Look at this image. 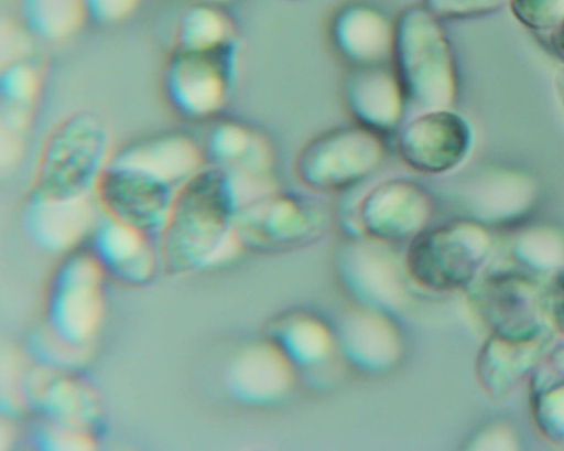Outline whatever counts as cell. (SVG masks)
I'll return each mask as SVG.
<instances>
[{"label":"cell","instance_id":"f1b7e54d","mask_svg":"<svg viewBox=\"0 0 564 451\" xmlns=\"http://www.w3.org/2000/svg\"><path fill=\"white\" fill-rule=\"evenodd\" d=\"M541 309L550 325L564 335V273L556 276L549 284Z\"/></svg>","mask_w":564,"mask_h":451},{"label":"cell","instance_id":"3957f363","mask_svg":"<svg viewBox=\"0 0 564 451\" xmlns=\"http://www.w3.org/2000/svg\"><path fill=\"white\" fill-rule=\"evenodd\" d=\"M390 64L401 84L409 109L453 107L458 74L443 21L423 4H410L393 18Z\"/></svg>","mask_w":564,"mask_h":451},{"label":"cell","instance_id":"f546056e","mask_svg":"<svg viewBox=\"0 0 564 451\" xmlns=\"http://www.w3.org/2000/svg\"><path fill=\"white\" fill-rule=\"evenodd\" d=\"M551 44L557 56L564 61V20L551 32Z\"/></svg>","mask_w":564,"mask_h":451},{"label":"cell","instance_id":"52a82bcc","mask_svg":"<svg viewBox=\"0 0 564 451\" xmlns=\"http://www.w3.org/2000/svg\"><path fill=\"white\" fill-rule=\"evenodd\" d=\"M489 251V237L477 224L448 222L426 228L411 240L408 267L415 281L436 291L466 286Z\"/></svg>","mask_w":564,"mask_h":451},{"label":"cell","instance_id":"6da1fadb","mask_svg":"<svg viewBox=\"0 0 564 451\" xmlns=\"http://www.w3.org/2000/svg\"><path fill=\"white\" fill-rule=\"evenodd\" d=\"M206 165L200 144L159 132L113 148L96 191L104 213L161 238L176 198Z\"/></svg>","mask_w":564,"mask_h":451},{"label":"cell","instance_id":"2e32d148","mask_svg":"<svg viewBox=\"0 0 564 451\" xmlns=\"http://www.w3.org/2000/svg\"><path fill=\"white\" fill-rule=\"evenodd\" d=\"M96 197L57 198L28 192L23 224L30 237L47 249H64L93 229Z\"/></svg>","mask_w":564,"mask_h":451},{"label":"cell","instance_id":"ba28073f","mask_svg":"<svg viewBox=\"0 0 564 451\" xmlns=\"http://www.w3.org/2000/svg\"><path fill=\"white\" fill-rule=\"evenodd\" d=\"M399 160L424 176L449 173L460 167L473 147V130L467 119L453 109L416 111L393 136Z\"/></svg>","mask_w":564,"mask_h":451},{"label":"cell","instance_id":"30bf717a","mask_svg":"<svg viewBox=\"0 0 564 451\" xmlns=\"http://www.w3.org/2000/svg\"><path fill=\"white\" fill-rule=\"evenodd\" d=\"M323 225L324 212L315 200L272 189L240 206L235 234L246 243H290L316 234Z\"/></svg>","mask_w":564,"mask_h":451},{"label":"cell","instance_id":"277c9868","mask_svg":"<svg viewBox=\"0 0 564 451\" xmlns=\"http://www.w3.org/2000/svg\"><path fill=\"white\" fill-rule=\"evenodd\" d=\"M113 150L109 127L93 110L69 112L45 137L29 192L57 198L96 197Z\"/></svg>","mask_w":564,"mask_h":451},{"label":"cell","instance_id":"5bb4252c","mask_svg":"<svg viewBox=\"0 0 564 451\" xmlns=\"http://www.w3.org/2000/svg\"><path fill=\"white\" fill-rule=\"evenodd\" d=\"M97 261L72 258L52 287L48 321L52 332L65 344H82L93 332L99 312Z\"/></svg>","mask_w":564,"mask_h":451},{"label":"cell","instance_id":"4316f807","mask_svg":"<svg viewBox=\"0 0 564 451\" xmlns=\"http://www.w3.org/2000/svg\"><path fill=\"white\" fill-rule=\"evenodd\" d=\"M519 248L527 259L539 266H553L561 257V246L553 235L545 232H533L524 236Z\"/></svg>","mask_w":564,"mask_h":451},{"label":"cell","instance_id":"9a60e30c","mask_svg":"<svg viewBox=\"0 0 564 451\" xmlns=\"http://www.w3.org/2000/svg\"><path fill=\"white\" fill-rule=\"evenodd\" d=\"M539 303L534 286L512 272L488 278L478 293L480 313L497 335L525 336L540 331Z\"/></svg>","mask_w":564,"mask_h":451},{"label":"cell","instance_id":"d4e9b609","mask_svg":"<svg viewBox=\"0 0 564 451\" xmlns=\"http://www.w3.org/2000/svg\"><path fill=\"white\" fill-rule=\"evenodd\" d=\"M506 0H420L442 21L460 20L485 14L503 4Z\"/></svg>","mask_w":564,"mask_h":451},{"label":"cell","instance_id":"ffe728a7","mask_svg":"<svg viewBox=\"0 0 564 451\" xmlns=\"http://www.w3.org/2000/svg\"><path fill=\"white\" fill-rule=\"evenodd\" d=\"M18 22L42 42H62L87 22L83 0H17Z\"/></svg>","mask_w":564,"mask_h":451},{"label":"cell","instance_id":"4dcf8cb0","mask_svg":"<svg viewBox=\"0 0 564 451\" xmlns=\"http://www.w3.org/2000/svg\"><path fill=\"white\" fill-rule=\"evenodd\" d=\"M555 89L557 97L564 107V68H562L555 77Z\"/></svg>","mask_w":564,"mask_h":451},{"label":"cell","instance_id":"1f68e13d","mask_svg":"<svg viewBox=\"0 0 564 451\" xmlns=\"http://www.w3.org/2000/svg\"><path fill=\"white\" fill-rule=\"evenodd\" d=\"M204 1H209V2L217 3V4H223L225 2H229V1H232V0H204Z\"/></svg>","mask_w":564,"mask_h":451},{"label":"cell","instance_id":"cb8c5ba5","mask_svg":"<svg viewBox=\"0 0 564 451\" xmlns=\"http://www.w3.org/2000/svg\"><path fill=\"white\" fill-rule=\"evenodd\" d=\"M536 421L543 431L564 442V383L539 395L535 402Z\"/></svg>","mask_w":564,"mask_h":451},{"label":"cell","instance_id":"83f0119b","mask_svg":"<svg viewBox=\"0 0 564 451\" xmlns=\"http://www.w3.org/2000/svg\"><path fill=\"white\" fill-rule=\"evenodd\" d=\"M31 35L18 24L9 22L1 26V64L28 57Z\"/></svg>","mask_w":564,"mask_h":451},{"label":"cell","instance_id":"8992f818","mask_svg":"<svg viewBox=\"0 0 564 451\" xmlns=\"http://www.w3.org/2000/svg\"><path fill=\"white\" fill-rule=\"evenodd\" d=\"M239 61L240 49L220 54L173 49L161 76L166 104L186 120L204 121L216 117L236 85Z\"/></svg>","mask_w":564,"mask_h":451},{"label":"cell","instance_id":"4fadbf2b","mask_svg":"<svg viewBox=\"0 0 564 451\" xmlns=\"http://www.w3.org/2000/svg\"><path fill=\"white\" fill-rule=\"evenodd\" d=\"M327 39L346 67L388 64L393 42V18L375 4L348 2L327 23Z\"/></svg>","mask_w":564,"mask_h":451},{"label":"cell","instance_id":"9c48e42d","mask_svg":"<svg viewBox=\"0 0 564 451\" xmlns=\"http://www.w3.org/2000/svg\"><path fill=\"white\" fill-rule=\"evenodd\" d=\"M434 203L423 183L402 176L370 187L357 204L362 229L382 240H412L429 227Z\"/></svg>","mask_w":564,"mask_h":451},{"label":"cell","instance_id":"5b68a950","mask_svg":"<svg viewBox=\"0 0 564 451\" xmlns=\"http://www.w3.org/2000/svg\"><path fill=\"white\" fill-rule=\"evenodd\" d=\"M389 153L388 138L351 121L323 130L303 143L293 171L297 182L313 193H340L376 174Z\"/></svg>","mask_w":564,"mask_h":451},{"label":"cell","instance_id":"44dd1931","mask_svg":"<svg viewBox=\"0 0 564 451\" xmlns=\"http://www.w3.org/2000/svg\"><path fill=\"white\" fill-rule=\"evenodd\" d=\"M42 84V72L29 56L1 64L0 112L32 116Z\"/></svg>","mask_w":564,"mask_h":451},{"label":"cell","instance_id":"7a4b0ae2","mask_svg":"<svg viewBox=\"0 0 564 451\" xmlns=\"http://www.w3.org/2000/svg\"><path fill=\"white\" fill-rule=\"evenodd\" d=\"M245 184L230 171L206 164L180 192L163 234L166 264L184 271L210 265L231 233Z\"/></svg>","mask_w":564,"mask_h":451},{"label":"cell","instance_id":"e0dca14e","mask_svg":"<svg viewBox=\"0 0 564 451\" xmlns=\"http://www.w3.org/2000/svg\"><path fill=\"white\" fill-rule=\"evenodd\" d=\"M151 238L104 213L93 227V249L99 266L129 283L147 281L153 270Z\"/></svg>","mask_w":564,"mask_h":451},{"label":"cell","instance_id":"484cf974","mask_svg":"<svg viewBox=\"0 0 564 451\" xmlns=\"http://www.w3.org/2000/svg\"><path fill=\"white\" fill-rule=\"evenodd\" d=\"M141 0H83L87 20L111 25L129 18L138 8Z\"/></svg>","mask_w":564,"mask_h":451},{"label":"cell","instance_id":"d6986e66","mask_svg":"<svg viewBox=\"0 0 564 451\" xmlns=\"http://www.w3.org/2000/svg\"><path fill=\"white\" fill-rule=\"evenodd\" d=\"M173 49L220 54L240 46L236 26L221 4L196 0L185 7L177 19Z\"/></svg>","mask_w":564,"mask_h":451},{"label":"cell","instance_id":"8fae6325","mask_svg":"<svg viewBox=\"0 0 564 451\" xmlns=\"http://www.w3.org/2000/svg\"><path fill=\"white\" fill-rule=\"evenodd\" d=\"M340 97L352 122L388 139L406 119L408 100L390 63L346 67Z\"/></svg>","mask_w":564,"mask_h":451},{"label":"cell","instance_id":"603a6c76","mask_svg":"<svg viewBox=\"0 0 564 451\" xmlns=\"http://www.w3.org/2000/svg\"><path fill=\"white\" fill-rule=\"evenodd\" d=\"M514 18L525 28L546 32L564 20V0H509Z\"/></svg>","mask_w":564,"mask_h":451},{"label":"cell","instance_id":"7c38bea8","mask_svg":"<svg viewBox=\"0 0 564 451\" xmlns=\"http://www.w3.org/2000/svg\"><path fill=\"white\" fill-rule=\"evenodd\" d=\"M206 164L232 172L259 192L273 185L275 151L258 129L234 119L215 121L200 144Z\"/></svg>","mask_w":564,"mask_h":451},{"label":"cell","instance_id":"7402d4cb","mask_svg":"<svg viewBox=\"0 0 564 451\" xmlns=\"http://www.w3.org/2000/svg\"><path fill=\"white\" fill-rule=\"evenodd\" d=\"M46 390V389H45ZM40 408L47 410L51 418H57L59 421L68 419L70 423H76L77 419L84 425V419H90L88 415L93 411V401L83 388L68 384L67 382H57L48 385L44 397H39Z\"/></svg>","mask_w":564,"mask_h":451},{"label":"cell","instance_id":"ac0fdd59","mask_svg":"<svg viewBox=\"0 0 564 451\" xmlns=\"http://www.w3.org/2000/svg\"><path fill=\"white\" fill-rule=\"evenodd\" d=\"M544 335L541 331L525 336L492 334L478 363L484 386L494 394L512 388L541 355Z\"/></svg>","mask_w":564,"mask_h":451}]
</instances>
